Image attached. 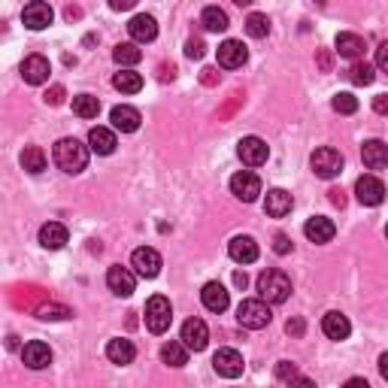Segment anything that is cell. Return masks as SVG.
Wrapping results in <instances>:
<instances>
[{
  "label": "cell",
  "mask_w": 388,
  "mask_h": 388,
  "mask_svg": "<svg viewBox=\"0 0 388 388\" xmlns=\"http://www.w3.org/2000/svg\"><path fill=\"white\" fill-rule=\"evenodd\" d=\"M21 21H25V28H31V31L49 28L52 25V6L43 4V0H33V4H28L21 9Z\"/></svg>",
  "instance_id": "cell-15"
},
{
  "label": "cell",
  "mask_w": 388,
  "mask_h": 388,
  "mask_svg": "<svg viewBox=\"0 0 388 388\" xmlns=\"http://www.w3.org/2000/svg\"><path fill=\"white\" fill-rule=\"evenodd\" d=\"M131 267L136 270V276L155 279L158 273H161V255H158L152 246H140V249H134V255H131Z\"/></svg>",
  "instance_id": "cell-6"
},
{
  "label": "cell",
  "mask_w": 388,
  "mask_h": 388,
  "mask_svg": "<svg viewBox=\"0 0 388 388\" xmlns=\"http://www.w3.org/2000/svg\"><path fill=\"white\" fill-rule=\"evenodd\" d=\"M237 155L246 167H261L270 158V149H267V143L261 140V136H243L239 146H237Z\"/></svg>",
  "instance_id": "cell-7"
},
{
  "label": "cell",
  "mask_w": 388,
  "mask_h": 388,
  "mask_svg": "<svg viewBox=\"0 0 388 388\" xmlns=\"http://www.w3.org/2000/svg\"><path fill=\"white\" fill-rule=\"evenodd\" d=\"M52 158L64 173H82L85 164H88V146H82L76 136H64V140L55 143Z\"/></svg>",
  "instance_id": "cell-1"
},
{
  "label": "cell",
  "mask_w": 388,
  "mask_h": 388,
  "mask_svg": "<svg viewBox=\"0 0 388 388\" xmlns=\"http://www.w3.org/2000/svg\"><path fill=\"white\" fill-rule=\"evenodd\" d=\"M303 234H306L310 243H330L334 234H337V227H334L330 219H325V215H313V219H306Z\"/></svg>",
  "instance_id": "cell-18"
},
{
  "label": "cell",
  "mask_w": 388,
  "mask_h": 388,
  "mask_svg": "<svg viewBox=\"0 0 388 388\" xmlns=\"http://www.w3.org/2000/svg\"><path fill=\"white\" fill-rule=\"evenodd\" d=\"M273 252H276V255H289L291 252V239L285 237V234H276V237H273Z\"/></svg>",
  "instance_id": "cell-39"
},
{
  "label": "cell",
  "mask_w": 388,
  "mask_h": 388,
  "mask_svg": "<svg viewBox=\"0 0 388 388\" xmlns=\"http://www.w3.org/2000/svg\"><path fill=\"white\" fill-rule=\"evenodd\" d=\"M349 79L355 85H370L373 79H376V73H373V64H367V61H355L349 67Z\"/></svg>",
  "instance_id": "cell-36"
},
{
  "label": "cell",
  "mask_w": 388,
  "mask_h": 388,
  "mask_svg": "<svg viewBox=\"0 0 388 388\" xmlns=\"http://www.w3.org/2000/svg\"><path fill=\"white\" fill-rule=\"evenodd\" d=\"M21 167L28 170V173H43L45 170V152L40 146H25V152H21Z\"/></svg>",
  "instance_id": "cell-31"
},
{
  "label": "cell",
  "mask_w": 388,
  "mask_h": 388,
  "mask_svg": "<svg viewBox=\"0 0 388 388\" xmlns=\"http://www.w3.org/2000/svg\"><path fill=\"white\" fill-rule=\"evenodd\" d=\"M128 33H131V40H134V43H152V40L158 37V21H155L152 16L140 13V16H134V18H131Z\"/></svg>",
  "instance_id": "cell-20"
},
{
  "label": "cell",
  "mask_w": 388,
  "mask_h": 388,
  "mask_svg": "<svg viewBox=\"0 0 388 388\" xmlns=\"http://www.w3.org/2000/svg\"><path fill=\"white\" fill-rule=\"evenodd\" d=\"M227 255H231L237 264H252V261H258V243L252 237H234L231 243H227Z\"/></svg>",
  "instance_id": "cell-19"
},
{
  "label": "cell",
  "mask_w": 388,
  "mask_h": 388,
  "mask_svg": "<svg viewBox=\"0 0 388 388\" xmlns=\"http://www.w3.org/2000/svg\"><path fill=\"white\" fill-rule=\"evenodd\" d=\"M173 322V306L164 294H155V298L146 301V328L152 330V334H164Z\"/></svg>",
  "instance_id": "cell-4"
},
{
  "label": "cell",
  "mask_w": 388,
  "mask_h": 388,
  "mask_svg": "<svg viewBox=\"0 0 388 388\" xmlns=\"http://www.w3.org/2000/svg\"><path fill=\"white\" fill-rule=\"evenodd\" d=\"M270 303L267 301H261V298H249L237 306V322L249 328V330H261V328H267L270 325Z\"/></svg>",
  "instance_id": "cell-3"
},
{
  "label": "cell",
  "mask_w": 388,
  "mask_h": 388,
  "mask_svg": "<svg viewBox=\"0 0 388 388\" xmlns=\"http://www.w3.org/2000/svg\"><path fill=\"white\" fill-rule=\"evenodd\" d=\"M49 73H52L49 58H43V55H28L25 64H21V76H25L28 85H43Z\"/></svg>",
  "instance_id": "cell-17"
},
{
  "label": "cell",
  "mask_w": 388,
  "mask_h": 388,
  "mask_svg": "<svg viewBox=\"0 0 388 388\" xmlns=\"http://www.w3.org/2000/svg\"><path fill=\"white\" fill-rule=\"evenodd\" d=\"M212 367L219 376H225V379H237L246 364H243V355H239L237 349H219L212 355Z\"/></svg>",
  "instance_id": "cell-11"
},
{
  "label": "cell",
  "mask_w": 388,
  "mask_h": 388,
  "mask_svg": "<svg viewBox=\"0 0 388 388\" xmlns=\"http://www.w3.org/2000/svg\"><path fill=\"white\" fill-rule=\"evenodd\" d=\"M112 85H116L122 95H136V91L143 88V76L134 73V70H122V73H116V79H112Z\"/></svg>",
  "instance_id": "cell-33"
},
{
  "label": "cell",
  "mask_w": 388,
  "mask_h": 388,
  "mask_svg": "<svg viewBox=\"0 0 388 388\" xmlns=\"http://www.w3.org/2000/svg\"><path fill=\"white\" fill-rule=\"evenodd\" d=\"M200 25L207 31H212V33H222V31H227V13L219 9V6H207L200 13Z\"/></svg>",
  "instance_id": "cell-30"
},
{
  "label": "cell",
  "mask_w": 388,
  "mask_h": 388,
  "mask_svg": "<svg viewBox=\"0 0 388 388\" xmlns=\"http://www.w3.org/2000/svg\"><path fill=\"white\" fill-rule=\"evenodd\" d=\"M364 49H367V45H364V40L358 37V33H352V31H343L337 37V52L343 55V58H352V61H358L361 55H364Z\"/></svg>",
  "instance_id": "cell-28"
},
{
  "label": "cell",
  "mask_w": 388,
  "mask_h": 388,
  "mask_svg": "<svg viewBox=\"0 0 388 388\" xmlns=\"http://www.w3.org/2000/svg\"><path fill=\"white\" fill-rule=\"evenodd\" d=\"M330 107H334L340 116H352V112H358V97L349 95V91H340V95H334V100H330Z\"/></svg>",
  "instance_id": "cell-37"
},
{
  "label": "cell",
  "mask_w": 388,
  "mask_h": 388,
  "mask_svg": "<svg viewBox=\"0 0 388 388\" xmlns=\"http://www.w3.org/2000/svg\"><path fill=\"white\" fill-rule=\"evenodd\" d=\"M289 388H316V382H313V379H306V376H298L294 382H289Z\"/></svg>",
  "instance_id": "cell-47"
},
{
  "label": "cell",
  "mask_w": 388,
  "mask_h": 388,
  "mask_svg": "<svg viewBox=\"0 0 388 388\" xmlns=\"http://www.w3.org/2000/svg\"><path fill=\"white\" fill-rule=\"evenodd\" d=\"M355 198L358 203H364V207H379V203L385 200V185H382V179H376V176H361L355 182Z\"/></svg>",
  "instance_id": "cell-10"
},
{
  "label": "cell",
  "mask_w": 388,
  "mask_h": 388,
  "mask_svg": "<svg viewBox=\"0 0 388 388\" xmlns=\"http://www.w3.org/2000/svg\"><path fill=\"white\" fill-rule=\"evenodd\" d=\"M234 285H237V289H246V285H249L246 273H234Z\"/></svg>",
  "instance_id": "cell-51"
},
{
  "label": "cell",
  "mask_w": 388,
  "mask_h": 388,
  "mask_svg": "<svg viewBox=\"0 0 388 388\" xmlns=\"http://www.w3.org/2000/svg\"><path fill=\"white\" fill-rule=\"evenodd\" d=\"M107 285H109L112 294H119V298H131V294L136 291L134 273H131L128 267H119V264L107 270Z\"/></svg>",
  "instance_id": "cell-12"
},
{
  "label": "cell",
  "mask_w": 388,
  "mask_h": 388,
  "mask_svg": "<svg viewBox=\"0 0 388 388\" xmlns=\"http://www.w3.org/2000/svg\"><path fill=\"white\" fill-rule=\"evenodd\" d=\"M328 194H330V203H334V207H346V198H343V191L340 188H330Z\"/></svg>",
  "instance_id": "cell-46"
},
{
  "label": "cell",
  "mask_w": 388,
  "mask_h": 388,
  "mask_svg": "<svg viewBox=\"0 0 388 388\" xmlns=\"http://www.w3.org/2000/svg\"><path fill=\"white\" fill-rule=\"evenodd\" d=\"M215 55H219V64L225 67V70H237V67H243L249 61V52L239 40H225Z\"/></svg>",
  "instance_id": "cell-13"
},
{
  "label": "cell",
  "mask_w": 388,
  "mask_h": 388,
  "mask_svg": "<svg viewBox=\"0 0 388 388\" xmlns=\"http://www.w3.org/2000/svg\"><path fill=\"white\" fill-rule=\"evenodd\" d=\"M109 6H112V9H131V6H134V0H112Z\"/></svg>",
  "instance_id": "cell-50"
},
{
  "label": "cell",
  "mask_w": 388,
  "mask_h": 388,
  "mask_svg": "<svg viewBox=\"0 0 388 388\" xmlns=\"http://www.w3.org/2000/svg\"><path fill=\"white\" fill-rule=\"evenodd\" d=\"M21 361H25L31 370L49 367V364H52V349H49V343H43V340H31V343H25V349H21Z\"/></svg>",
  "instance_id": "cell-16"
},
{
  "label": "cell",
  "mask_w": 388,
  "mask_h": 388,
  "mask_svg": "<svg viewBox=\"0 0 388 388\" xmlns=\"http://www.w3.org/2000/svg\"><path fill=\"white\" fill-rule=\"evenodd\" d=\"M73 112H76L79 119H97L100 100L91 97V95H79V97H73Z\"/></svg>",
  "instance_id": "cell-34"
},
{
  "label": "cell",
  "mask_w": 388,
  "mask_h": 388,
  "mask_svg": "<svg viewBox=\"0 0 388 388\" xmlns=\"http://www.w3.org/2000/svg\"><path fill=\"white\" fill-rule=\"evenodd\" d=\"M343 388H370V385H367V379H361V376H352V379H346Z\"/></svg>",
  "instance_id": "cell-48"
},
{
  "label": "cell",
  "mask_w": 388,
  "mask_h": 388,
  "mask_svg": "<svg viewBox=\"0 0 388 388\" xmlns=\"http://www.w3.org/2000/svg\"><path fill=\"white\" fill-rule=\"evenodd\" d=\"M161 361L167 367H185L188 364V349L182 340H170V343L161 346Z\"/></svg>",
  "instance_id": "cell-29"
},
{
  "label": "cell",
  "mask_w": 388,
  "mask_h": 388,
  "mask_svg": "<svg viewBox=\"0 0 388 388\" xmlns=\"http://www.w3.org/2000/svg\"><path fill=\"white\" fill-rule=\"evenodd\" d=\"M182 343H185L188 352H203L210 343V328L203 318H188L185 325H182Z\"/></svg>",
  "instance_id": "cell-8"
},
{
  "label": "cell",
  "mask_w": 388,
  "mask_h": 388,
  "mask_svg": "<svg viewBox=\"0 0 388 388\" xmlns=\"http://www.w3.org/2000/svg\"><path fill=\"white\" fill-rule=\"evenodd\" d=\"M70 310H64V306H43L40 310V318H67Z\"/></svg>",
  "instance_id": "cell-41"
},
{
  "label": "cell",
  "mask_w": 388,
  "mask_h": 388,
  "mask_svg": "<svg viewBox=\"0 0 388 388\" xmlns=\"http://www.w3.org/2000/svg\"><path fill=\"white\" fill-rule=\"evenodd\" d=\"M385 237H388V227H385Z\"/></svg>",
  "instance_id": "cell-53"
},
{
  "label": "cell",
  "mask_w": 388,
  "mask_h": 388,
  "mask_svg": "<svg viewBox=\"0 0 388 388\" xmlns=\"http://www.w3.org/2000/svg\"><path fill=\"white\" fill-rule=\"evenodd\" d=\"M64 100V88L61 85H52L49 91H45V104H52V107H58Z\"/></svg>",
  "instance_id": "cell-42"
},
{
  "label": "cell",
  "mask_w": 388,
  "mask_h": 388,
  "mask_svg": "<svg viewBox=\"0 0 388 388\" xmlns=\"http://www.w3.org/2000/svg\"><path fill=\"white\" fill-rule=\"evenodd\" d=\"M88 146H91V152H97V155H112L116 152V134H112L109 128H91L88 131Z\"/></svg>",
  "instance_id": "cell-25"
},
{
  "label": "cell",
  "mask_w": 388,
  "mask_h": 388,
  "mask_svg": "<svg viewBox=\"0 0 388 388\" xmlns=\"http://www.w3.org/2000/svg\"><path fill=\"white\" fill-rule=\"evenodd\" d=\"M294 207V198L285 188H270L267 191V200H264V212L273 215V219H282V215H289Z\"/></svg>",
  "instance_id": "cell-21"
},
{
  "label": "cell",
  "mask_w": 388,
  "mask_h": 388,
  "mask_svg": "<svg viewBox=\"0 0 388 388\" xmlns=\"http://www.w3.org/2000/svg\"><path fill=\"white\" fill-rule=\"evenodd\" d=\"M200 303L207 306L210 313H225L227 306H231V294H227L222 282H207L200 291Z\"/></svg>",
  "instance_id": "cell-14"
},
{
  "label": "cell",
  "mask_w": 388,
  "mask_h": 388,
  "mask_svg": "<svg viewBox=\"0 0 388 388\" xmlns=\"http://www.w3.org/2000/svg\"><path fill=\"white\" fill-rule=\"evenodd\" d=\"M298 364H291V361H279V367H276V379H282V382H294L298 379Z\"/></svg>",
  "instance_id": "cell-38"
},
{
  "label": "cell",
  "mask_w": 388,
  "mask_h": 388,
  "mask_svg": "<svg viewBox=\"0 0 388 388\" xmlns=\"http://www.w3.org/2000/svg\"><path fill=\"white\" fill-rule=\"evenodd\" d=\"M318 64H322V70H330V55L328 52H318Z\"/></svg>",
  "instance_id": "cell-52"
},
{
  "label": "cell",
  "mask_w": 388,
  "mask_h": 388,
  "mask_svg": "<svg viewBox=\"0 0 388 388\" xmlns=\"http://www.w3.org/2000/svg\"><path fill=\"white\" fill-rule=\"evenodd\" d=\"M70 234H67V227L61 222H49L40 227V246L43 249H64Z\"/></svg>",
  "instance_id": "cell-24"
},
{
  "label": "cell",
  "mask_w": 388,
  "mask_h": 388,
  "mask_svg": "<svg viewBox=\"0 0 388 388\" xmlns=\"http://www.w3.org/2000/svg\"><path fill=\"white\" fill-rule=\"evenodd\" d=\"M203 52H207L203 40H188L185 43V55H188V58H203Z\"/></svg>",
  "instance_id": "cell-40"
},
{
  "label": "cell",
  "mask_w": 388,
  "mask_h": 388,
  "mask_svg": "<svg viewBox=\"0 0 388 388\" xmlns=\"http://www.w3.org/2000/svg\"><path fill=\"white\" fill-rule=\"evenodd\" d=\"M246 33L249 37H255V40H264L270 33V18L264 13H252L246 18Z\"/></svg>",
  "instance_id": "cell-35"
},
{
  "label": "cell",
  "mask_w": 388,
  "mask_h": 388,
  "mask_svg": "<svg viewBox=\"0 0 388 388\" xmlns=\"http://www.w3.org/2000/svg\"><path fill=\"white\" fill-rule=\"evenodd\" d=\"M303 328H306V325H303V318H289V325H285V330H289L291 337H301V334H303Z\"/></svg>",
  "instance_id": "cell-44"
},
{
  "label": "cell",
  "mask_w": 388,
  "mask_h": 388,
  "mask_svg": "<svg viewBox=\"0 0 388 388\" xmlns=\"http://www.w3.org/2000/svg\"><path fill=\"white\" fill-rule=\"evenodd\" d=\"M373 109L379 112V116H388V95H376L373 97Z\"/></svg>",
  "instance_id": "cell-45"
},
{
  "label": "cell",
  "mask_w": 388,
  "mask_h": 388,
  "mask_svg": "<svg viewBox=\"0 0 388 388\" xmlns=\"http://www.w3.org/2000/svg\"><path fill=\"white\" fill-rule=\"evenodd\" d=\"M258 294L267 303H285L291 294V279L282 270H264L258 276Z\"/></svg>",
  "instance_id": "cell-2"
},
{
  "label": "cell",
  "mask_w": 388,
  "mask_h": 388,
  "mask_svg": "<svg viewBox=\"0 0 388 388\" xmlns=\"http://www.w3.org/2000/svg\"><path fill=\"white\" fill-rule=\"evenodd\" d=\"M310 164H313V173L318 179H334V176L343 173V155H340L337 149H330V146L316 149L313 158H310Z\"/></svg>",
  "instance_id": "cell-5"
},
{
  "label": "cell",
  "mask_w": 388,
  "mask_h": 388,
  "mask_svg": "<svg viewBox=\"0 0 388 388\" xmlns=\"http://www.w3.org/2000/svg\"><path fill=\"white\" fill-rule=\"evenodd\" d=\"M231 191H234V198H239L243 203H252L261 194V179L252 170H239V173L231 176Z\"/></svg>",
  "instance_id": "cell-9"
},
{
  "label": "cell",
  "mask_w": 388,
  "mask_h": 388,
  "mask_svg": "<svg viewBox=\"0 0 388 388\" xmlns=\"http://www.w3.org/2000/svg\"><path fill=\"white\" fill-rule=\"evenodd\" d=\"M107 358L112 361V364H131L134 358H136V346L131 343V340H122V337H116V340H109L107 343Z\"/></svg>",
  "instance_id": "cell-26"
},
{
  "label": "cell",
  "mask_w": 388,
  "mask_h": 388,
  "mask_svg": "<svg viewBox=\"0 0 388 388\" xmlns=\"http://www.w3.org/2000/svg\"><path fill=\"white\" fill-rule=\"evenodd\" d=\"M361 158H364V167L382 170V167H388V146L382 140H367L361 146Z\"/></svg>",
  "instance_id": "cell-23"
},
{
  "label": "cell",
  "mask_w": 388,
  "mask_h": 388,
  "mask_svg": "<svg viewBox=\"0 0 388 388\" xmlns=\"http://www.w3.org/2000/svg\"><path fill=\"white\" fill-rule=\"evenodd\" d=\"M322 330H325V337H330V340H346L352 334V325H349V318L343 313H328L322 318Z\"/></svg>",
  "instance_id": "cell-27"
},
{
  "label": "cell",
  "mask_w": 388,
  "mask_h": 388,
  "mask_svg": "<svg viewBox=\"0 0 388 388\" xmlns=\"http://www.w3.org/2000/svg\"><path fill=\"white\" fill-rule=\"evenodd\" d=\"M376 67L388 73V43H382L379 49H376Z\"/></svg>",
  "instance_id": "cell-43"
},
{
  "label": "cell",
  "mask_w": 388,
  "mask_h": 388,
  "mask_svg": "<svg viewBox=\"0 0 388 388\" xmlns=\"http://www.w3.org/2000/svg\"><path fill=\"white\" fill-rule=\"evenodd\" d=\"M379 373H382V379L388 382V352H385V355H379Z\"/></svg>",
  "instance_id": "cell-49"
},
{
  "label": "cell",
  "mask_w": 388,
  "mask_h": 388,
  "mask_svg": "<svg viewBox=\"0 0 388 388\" xmlns=\"http://www.w3.org/2000/svg\"><path fill=\"white\" fill-rule=\"evenodd\" d=\"M112 58H116V64H122V67H134V64L143 61V52L136 49V43H119L116 52H112Z\"/></svg>",
  "instance_id": "cell-32"
},
{
  "label": "cell",
  "mask_w": 388,
  "mask_h": 388,
  "mask_svg": "<svg viewBox=\"0 0 388 388\" xmlns=\"http://www.w3.org/2000/svg\"><path fill=\"white\" fill-rule=\"evenodd\" d=\"M109 122H112V128L116 131H122V134H134L136 128H140V112H136L134 107H112V112H109Z\"/></svg>",
  "instance_id": "cell-22"
}]
</instances>
